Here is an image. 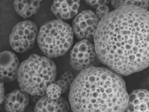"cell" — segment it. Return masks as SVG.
I'll return each mask as SVG.
<instances>
[{
  "instance_id": "6da1fadb",
  "label": "cell",
  "mask_w": 149,
  "mask_h": 112,
  "mask_svg": "<svg viewBox=\"0 0 149 112\" xmlns=\"http://www.w3.org/2000/svg\"><path fill=\"white\" fill-rule=\"evenodd\" d=\"M100 61L128 76L149 66V11L123 6L101 20L94 37Z\"/></svg>"
},
{
  "instance_id": "7a4b0ae2",
  "label": "cell",
  "mask_w": 149,
  "mask_h": 112,
  "mask_svg": "<svg viewBox=\"0 0 149 112\" xmlns=\"http://www.w3.org/2000/svg\"><path fill=\"white\" fill-rule=\"evenodd\" d=\"M129 98L120 75L104 67L83 70L70 89L69 101L73 112H124Z\"/></svg>"
},
{
  "instance_id": "3957f363",
  "label": "cell",
  "mask_w": 149,
  "mask_h": 112,
  "mask_svg": "<svg viewBox=\"0 0 149 112\" xmlns=\"http://www.w3.org/2000/svg\"><path fill=\"white\" fill-rule=\"evenodd\" d=\"M56 75V67L52 60L33 54L20 65L17 78L21 90L31 95L41 96L54 83Z\"/></svg>"
},
{
  "instance_id": "277c9868",
  "label": "cell",
  "mask_w": 149,
  "mask_h": 112,
  "mask_svg": "<svg viewBox=\"0 0 149 112\" xmlns=\"http://www.w3.org/2000/svg\"><path fill=\"white\" fill-rule=\"evenodd\" d=\"M73 31L69 24L61 20L45 23L40 29L38 43L43 53L50 58L63 55L73 44Z\"/></svg>"
},
{
  "instance_id": "5b68a950",
  "label": "cell",
  "mask_w": 149,
  "mask_h": 112,
  "mask_svg": "<svg viewBox=\"0 0 149 112\" xmlns=\"http://www.w3.org/2000/svg\"><path fill=\"white\" fill-rule=\"evenodd\" d=\"M37 25L30 20L19 22L13 28L9 41L12 48L16 52L23 53L33 47L37 37Z\"/></svg>"
},
{
  "instance_id": "8992f818",
  "label": "cell",
  "mask_w": 149,
  "mask_h": 112,
  "mask_svg": "<svg viewBox=\"0 0 149 112\" xmlns=\"http://www.w3.org/2000/svg\"><path fill=\"white\" fill-rule=\"evenodd\" d=\"M98 60L95 46L87 39L77 43L71 51L70 62L78 71L94 67Z\"/></svg>"
},
{
  "instance_id": "52a82bcc",
  "label": "cell",
  "mask_w": 149,
  "mask_h": 112,
  "mask_svg": "<svg viewBox=\"0 0 149 112\" xmlns=\"http://www.w3.org/2000/svg\"><path fill=\"white\" fill-rule=\"evenodd\" d=\"M99 22L98 18L93 12L84 10L73 20V32L80 39L93 38L95 36Z\"/></svg>"
},
{
  "instance_id": "ba28073f",
  "label": "cell",
  "mask_w": 149,
  "mask_h": 112,
  "mask_svg": "<svg viewBox=\"0 0 149 112\" xmlns=\"http://www.w3.org/2000/svg\"><path fill=\"white\" fill-rule=\"evenodd\" d=\"M17 56L10 51H4L1 54V78L3 81H13L17 78L19 68Z\"/></svg>"
},
{
  "instance_id": "9c48e42d",
  "label": "cell",
  "mask_w": 149,
  "mask_h": 112,
  "mask_svg": "<svg viewBox=\"0 0 149 112\" xmlns=\"http://www.w3.org/2000/svg\"><path fill=\"white\" fill-rule=\"evenodd\" d=\"M80 5V1H55L51 10L58 20H69L77 15Z\"/></svg>"
},
{
  "instance_id": "30bf717a",
  "label": "cell",
  "mask_w": 149,
  "mask_h": 112,
  "mask_svg": "<svg viewBox=\"0 0 149 112\" xmlns=\"http://www.w3.org/2000/svg\"><path fill=\"white\" fill-rule=\"evenodd\" d=\"M4 106L8 112H24L29 103L28 93L22 90H16L7 95Z\"/></svg>"
},
{
  "instance_id": "8fae6325",
  "label": "cell",
  "mask_w": 149,
  "mask_h": 112,
  "mask_svg": "<svg viewBox=\"0 0 149 112\" xmlns=\"http://www.w3.org/2000/svg\"><path fill=\"white\" fill-rule=\"evenodd\" d=\"M125 112H149V92L139 89L133 91L129 95Z\"/></svg>"
},
{
  "instance_id": "7c38bea8",
  "label": "cell",
  "mask_w": 149,
  "mask_h": 112,
  "mask_svg": "<svg viewBox=\"0 0 149 112\" xmlns=\"http://www.w3.org/2000/svg\"><path fill=\"white\" fill-rule=\"evenodd\" d=\"M69 106L62 97L56 99H49L46 96L38 100L35 106V112H68Z\"/></svg>"
},
{
  "instance_id": "4fadbf2b",
  "label": "cell",
  "mask_w": 149,
  "mask_h": 112,
  "mask_svg": "<svg viewBox=\"0 0 149 112\" xmlns=\"http://www.w3.org/2000/svg\"><path fill=\"white\" fill-rule=\"evenodd\" d=\"M40 1H16L14 2L16 13L24 18L36 14L40 7Z\"/></svg>"
},
{
  "instance_id": "5bb4252c",
  "label": "cell",
  "mask_w": 149,
  "mask_h": 112,
  "mask_svg": "<svg viewBox=\"0 0 149 112\" xmlns=\"http://www.w3.org/2000/svg\"><path fill=\"white\" fill-rule=\"evenodd\" d=\"M112 6L115 9L123 6H134L147 9L149 8V1H111Z\"/></svg>"
},
{
  "instance_id": "9a60e30c",
  "label": "cell",
  "mask_w": 149,
  "mask_h": 112,
  "mask_svg": "<svg viewBox=\"0 0 149 112\" xmlns=\"http://www.w3.org/2000/svg\"><path fill=\"white\" fill-rule=\"evenodd\" d=\"M45 93L49 99H56L60 97L62 92L60 87L53 83L48 86Z\"/></svg>"
},
{
  "instance_id": "2e32d148",
  "label": "cell",
  "mask_w": 149,
  "mask_h": 112,
  "mask_svg": "<svg viewBox=\"0 0 149 112\" xmlns=\"http://www.w3.org/2000/svg\"><path fill=\"white\" fill-rule=\"evenodd\" d=\"M109 13V8L106 5L100 6L96 8V15L98 18L102 19Z\"/></svg>"
},
{
  "instance_id": "e0dca14e",
  "label": "cell",
  "mask_w": 149,
  "mask_h": 112,
  "mask_svg": "<svg viewBox=\"0 0 149 112\" xmlns=\"http://www.w3.org/2000/svg\"><path fill=\"white\" fill-rule=\"evenodd\" d=\"M60 79L66 83L69 86L72 85L74 80L73 74L70 72H65L61 76Z\"/></svg>"
},
{
  "instance_id": "ac0fdd59",
  "label": "cell",
  "mask_w": 149,
  "mask_h": 112,
  "mask_svg": "<svg viewBox=\"0 0 149 112\" xmlns=\"http://www.w3.org/2000/svg\"><path fill=\"white\" fill-rule=\"evenodd\" d=\"M85 2L88 5L94 8H97L100 6L107 5L109 2V1H87Z\"/></svg>"
},
{
  "instance_id": "d6986e66",
  "label": "cell",
  "mask_w": 149,
  "mask_h": 112,
  "mask_svg": "<svg viewBox=\"0 0 149 112\" xmlns=\"http://www.w3.org/2000/svg\"><path fill=\"white\" fill-rule=\"evenodd\" d=\"M55 83H56L60 87L61 89L62 93L66 92L69 86L68 84L64 82L63 80L60 79L57 80Z\"/></svg>"
},
{
  "instance_id": "ffe728a7",
  "label": "cell",
  "mask_w": 149,
  "mask_h": 112,
  "mask_svg": "<svg viewBox=\"0 0 149 112\" xmlns=\"http://www.w3.org/2000/svg\"><path fill=\"white\" fill-rule=\"evenodd\" d=\"M4 90L3 84L2 82H1V102L2 103V102L5 100Z\"/></svg>"
},
{
  "instance_id": "44dd1931",
  "label": "cell",
  "mask_w": 149,
  "mask_h": 112,
  "mask_svg": "<svg viewBox=\"0 0 149 112\" xmlns=\"http://www.w3.org/2000/svg\"><path fill=\"white\" fill-rule=\"evenodd\" d=\"M148 83H149V78H148Z\"/></svg>"
}]
</instances>
